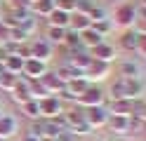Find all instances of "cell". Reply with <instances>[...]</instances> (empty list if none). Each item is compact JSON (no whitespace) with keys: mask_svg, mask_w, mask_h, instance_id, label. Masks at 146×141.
<instances>
[{"mask_svg":"<svg viewBox=\"0 0 146 141\" xmlns=\"http://www.w3.org/2000/svg\"><path fill=\"white\" fill-rule=\"evenodd\" d=\"M104 103H106V92L99 85H90L76 99V106H80V108H94V106H104Z\"/></svg>","mask_w":146,"mask_h":141,"instance_id":"1","label":"cell"},{"mask_svg":"<svg viewBox=\"0 0 146 141\" xmlns=\"http://www.w3.org/2000/svg\"><path fill=\"white\" fill-rule=\"evenodd\" d=\"M113 26L118 28H123V31H127V28H134V21H137V7L132 3H123L120 7L115 9V14H113Z\"/></svg>","mask_w":146,"mask_h":141,"instance_id":"2","label":"cell"},{"mask_svg":"<svg viewBox=\"0 0 146 141\" xmlns=\"http://www.w3.org/2000/svg\"><path fill=\"white\" fill-rule=\"evenodd\" d=\"M38 103H40V120H57L64 115V103L59 97H47Z\"/></svg>","mask_w":146,"mask_h":141,"instance_id":"3","label":"cell"},{"mask_svg":"<svg viewBox=\"0 0 146 141\" xmlns=\"http://www.w3.org/2000/svg\"><path fill=\"white\" fill-rule=\"evenodd\" d=\"M85 111V122L92 129H104L106 127V122H108V111L106 106H94V108H83Z\"/></svg>","mask_w":146,"mask_h":141,"instance_id":"4","label":"cell"},{"mask_svg":"<svg viewBox=\"0 0 146 141\" xmlns=\"http://www.w3.org/2000/svg\"><path fill=\"white\" fill-rule=\"evenodd\" d=\"M29 47H31V59H38V61H45V64H47L52 59V54H54V47L45 40V38H35V40H31Z\"/></svg>","mask_w":146,"mask_h":141,"instance_id":"5","label":"cell"},{"mask_svg":"<svg viewBox=\"0 0 146 141\" xmlns=\"http://www.w3.org/2000/svg\"><path fill=\"white\" fill-rule=\"evenodd\" d=\"M137 103H139V99L137 101H130V99H120V101H111L106 106L108 115H120V118H132L134 111H137Z\"/></svg>","mask_w":146,"mask_h":141,"instance_id":"6","label":"cell"},{"mask_svg":"<svg viewBox=\"0 0 146 141\" xmlns=\"http://www.w3.org/2000/svg\"><path fill=\"white\" fill-rule=\"evenodd\" d=\"M111 68H113V64H104V61H97L92 59V64L87 66V71H85V78L90 82H99V80H106L108 75H111Z\"/></svg>","mask_w":146,"mask_h":141,"instance_id":"7","label":"cell"},{"mask_svg":"<svg viewBox=\"0 0 146 141\" xmlns=\"http://www.w3.org/2000/svg\"><path fill=\"white\" fill-rule=\"evenodd\" d=\"M47 71H50V68H47V64H45V61H38V59H26V61H24L21 78H26V80H40Z\"/></svg>","mask_w":146,"mask_h":141,"instance_id":"8","label":"cell"},{"mask_svg":"<svg viewBox=\"0 0 146 141\" xmlns=\"http://www.w3.org/2000/svg\"><path fill=\"white\" fill-rule=\"evenodd\" d=\"M66 64L71 66V68H76V71H80V73H85V71H87V66L92 64V56H90L87 50H73V52H68V56H66Z\"/></svg>","mask_w":146,"mask_h":141,"instance_id":"9","label":"cell"},{"mask_svg":"<svg viewBox=\"0 0 146 141\" xmlns=\"http://www.w3.org/2000/svg\"><path fill=\"white\" fill-rule=\"evenodd\" d=\"M115 73L118 78H141V66L134 59H120L115 61Z\"/></svg>","mask_w":146,"mask_h":141,"instance_id":"10","label":"cell"},{"mask_svg":"<svg viewBox=\"0 0 146 141\" xmlns=\"http://www.w3.org/2000/svg\"><path fill=\"white\" fill-rule=\"evenodd\" d=\"M90 56L97 61H104V64H113L118 59V52H115V47L113 45H108V42H102V45H97L90 50Z\"/></svg>","mask_w":146,"mask_h":141,"instance_id":"11","label":"cell"},{"mask_svg":"<svg viewBox=\"0 0 146 141\" xmlns=\"http://www.w3.org/2000/svg\"><path fill=\"white\" fill-rule=\"evenodd\" d=\"M106 129L113 136H130V118H120V115H111L106 122Z\"/></svg>","mask_w":146,"mask_h":141,"instance_id":"12","label":"cell"},{"mask_svg":"<svg viewBox=\"0 0 146 141\" xmlns=\"http://www.w3.org/2000/svg\"><path fill=\"white\" fill-rule=\"evenodd\" d=\"M40 85L45 87V92L50 94V97H57V94H61L64 92V82L59 80V75L54 73V71H47L40 78Z\"/></svg>","mask_w":146,"mask_h":141,"instance_id":"13","label":"cell"},{"mask_svg":"<svg viewBox=\"0 0 146 141\" xmlns=\"http://www.w3.org/2000/svg\"><path fill=\"white\" fill-rule=\"evenodd\" d=\"M10 99L17 103V106H21V103H26V101L33 99V97H31V89H29V80H26V78H19L17 87L10 92Z\"/></svg>","mask_w":146,"mask_h":141,"instance_id":"14","label":"cell"},{"mask_svg":"<svg viewBox=\"0 0 146 141\" xmlns=\"http://www.w3.org/2000/svg\"><path fill=\"white\" fill-rule=\"evenodd\" d=\"M19 132V120L14 115H0V139L7 141Z\"/></svg>","mask_w":146,"mask_h":141,"instance_id":"15","label":"cell"},{"mask_svg":"<svg viewBox=\"0 0 146 141\" xmlns=\"http://www.w3.org/2000/svg\"><path fill=\"white\" fill-rule=\"evenodd\" d=\"M123 82H125V97L130 99V101L141 99V94H144V82H141V78H123Z\"/></svg>","mask_w":146,"mask_h":141,"instance_id":"16","label":"cell"},{"mask_svg":"<svg viewBox=\"0 0 146 141\" xmlns=\"http://www.w3.org/2000/svg\"><path fill=\"white\" fill-rule=\"evenodd\" d=\"M137 42H139V33H137L134 28L123 31L120 38H118V45H120L123 52H134V50H137Z\"/></svg>","mask_w":146,"mask_h":141,"instance_id":"17","label":"cell"},{"mask_svg":"<svg viewBox=\"0 0 146 141\" xmlns=\"http://www.w3.org/2000/svg\"><path fill=\"white\" fill-rule=\"evenodd\" d=\"M0 71L12 73V75H17V78H21V71H24V59H21V56H17V54H10V56H7V59L3 61Z\"/></svg>","mask_w":146,"mask_h":141,"instance_id":"18","label":"cell"},{"mask_svg":"<svg viewBox=\"0 0 146 141\" xmlns=\"http://www.w3.org/2000/svg\"><path fill=\"white\" fill-rule=\"evenodd\" d=\"M80 42H83V47H85V50L90 52V50H92V47H97V45L106 42V38H104V35H99V33L94 31V28L90 26L87 31H83V33H80Z\"/></svg>","mask_w":146,"mask_h":141,"instance_id":"19","label":"cell"},{"mask_svg":"<svg viewBox=\"0 0 146 141\" xmlns=\"http://www.w3.org/2000/svg\"><path fill=\"white\" fill-rule=\"evenodd\" d=\"M66 31L68 28H59V26H47V31H45V40H47L52 47L54 45H59V47H64V40H66Z\"/></svg>","mask_w":146,"mask_h":141,"instance_id":"20","label":"cell"},{"mask_svg":"<svg viewBox=\"0 0 146 141\" xmlns=\"http://www.w3.org/2000/svg\"><path fill=\"white\" fill-rule=\"evenodd\" d=\"M19 113H21V118H26L29 122L40 120V103L35 101V99H31V101H26V103L19 106Z\"/></svg>","mask_w":146,"mask_h":141,"instance_id":"21","label":"cell"},{"mask_svg":"<svg viewBox=\"0 0 146 141\" xmlns=\"http://www.w3.org/2000/svg\"><path fill=\"white\" fill-rule=\"evenodd\" d=\"M57 7L54 5V0H38V3H33L31 5V14L33 17H42V19H47L52 14V9Z\"/></svg>","mask_w":146,"mask_h":141,"instance_id":"22","label":"cell"},{"mask_svg":"<svg viewBox=\"0 0 146 141\" xmlns=\"http://www.w3.org/2000/svg\"><path fill=\"white\" fill-rule=\"evenodd\" d=\"M47 24H50V26H59V28H68V24H71V14H68V12H61V9L54 7L52 14L47 17Z\"/></svg>","mask_w":146,"mask_h":141,"instance_id":"23","label":"cell"},{"mask_svg":"<svg viewBox=\"0 0 146 141\" xmlns=\"http://www.w3.org/2000/svg\"><path fill=\"white\" fill-rule=\"evenodd\" d=\"M90 26H92V21H90L87 14H80V12H73V14H71L68 28H73V31H78V33H83V31H87Z\"/></svg>","mask_w":146,"mask_h":141,"instance_id":"24","label":"cell"},{"mask_svg":"<svg viewBox=\"0 0 146 141\" xmlns=\"http://www.w3.org/2000/svg\"><path fill=\"white\" fill-rule=\"evenodd\" d=\"M17 82H19V78H17V75L0 71V89H3V92H7V94H10V92L17 87Z\"/></svg>","mask_w":146,"mask_h":141,"instance_id":"25","label":"cell"},{"mask_svg":"<svg viewBox=\"0 0 146 141\" xmlns=\"http://www.w3.org/2000/svg\"><path fill=\"white\" fill-rule=\"evenodd\" d=\"M7 40L14 42V45H24V42H29V33L17 26V28H12V31H7Z\"/></svg>","mask_w":146,"mask_h":141,"instance_id":"26","label":"cell"},{"mask_svg":"<svg viewBox=\"0 0 146 141\" xmlns=\"http://www.w3.org/2000/svg\"><path fill=\"white\" fill-rule=\"evenodd\" d=\"M92 28H94L99 35H104V38H106V35L111 33L115 26H113V21H111V19H102V21H94V24H92Z\"/></svg>","mask_w":146,"mask_h":141,"instance_id":"27","label":"cell"},{"mask_svg":"<svg viewBox=\"0 0 146 141\" xmlns=\"http://www.w3.org/2000/svg\"><path fill=\"white\" fill-rule=\"evenodd\" d=\"M87 17H90V21H102V19H108V14H106V9L104 7H99V5H92V9L87 12Z\"/></svg>","mask_w":146,"mask_h":141,"instance_id":"28","label":"cell"},{"mask_svg":"<svg viewBox=\"0 0 146 141\" xmlns=\"http://www.w3.org/2000/svg\"><path fill=\"white\" fill-rule=\"evenodd\" d=\"M19 28H24V31L29 33V35H31V33H35V28H38V17H33V14H29V17H26L24 21L19 24Z\"/></svg>","mask_w":146,"mask_h":141,"instance_id":"29","label":"cell"},{"mask_svg":"<svg viewBox=\"0 0 146 141\" xmlns=\"http://www.w3.org/2000/svg\"><path fill=\"white\" fill-rule=\"evenodd\" d=\"M76 3H78V0H54L57 9H61V12H68V14L76 12Z\"/></svg>","mask_w":146,"mask_h":141,"instance_id":"30","label":"cell"},{"mask_svg":"<svg viewBox=\"0 0 146 141\" xmlns=\"http://www.w3.org/2000/svg\"><path fill=\"white\" fill-rule=\"evenodd\" d=\"M29 134H33L35 139H40L42 141V120H33V122H29Z\"/></svg>","mask_w":146,"mask_h":141,"instance_id":"31","label":"cell"},{"mask_svg":"<svg viewBox=\"0 0 146 141\" xmlns=\"http://www.w3.org/2000/svg\"><path fill=\"white\" fill-rule=\"evenodd\" d=\"M54 141H80V139H78L76 134H73L71 129H66V127H64V129L59 132V134L54 136Z\"/></svg>","mask_w":146,"mask_h":141,"instance_id":"32","label":"cell"},{"mask_svg":"<svg viewBox=\"0 0 146 141\" xmlns=\"http://www.w3.org/2000/svg\"><path fill=\"white\" fill-rule=\"evenodd\" d=\"M10 9H31V0H7Z\"/></svg>","mask_w":146,"mask_h":141,"instance_id":"33","label":"cell"},{"mask_svg":"<svg viewBox=\"0 0 146 141\" xmlns=\"http://www.w3.org/2000/svg\"><path fill=\"white\" fill-rule=\"evenodd\" d=\"M90 9H92V3H90V0H78L76 3V12H80V14H87Z\"/></svg>","mask_w":146,"mask_h":141,"instance_id":"34","label":"cell"},{"mask_svg":"<svg viewBox=\"0 0 146 141\" xmlns=\"http://www.w3.org/2000/svg\"><path fill=\"white\" fill-rule=\"evenodd\" d=\"M134 54H139V56H144V59H146V35H139V42H137Z\"/></svg>","mask_w":146,"mask_h":141,"instance_id":"35","label":"cell"},{"mask_svg":"<svg viewBox=\"0 0 146 141\" xmlns=\"http://www.w3.org/2000/svg\"><path fill=\"white\" fill-rule=\"evenodd\" d=\"M134 31L139 35H146V19H137L134 21Z\"/></svg>","mask_w":146,"mask_h":141,"instance_id":"36","label":"cell"},{"mask_svg":"<svg viewBox=\"0 0 146 141\" xmlns=\"http://www.w3.org/2000/svg\"><path fill=\"white\" fill-rule=\"evenodd\" d=\"M5 40H7V28H5L3 24H0V45H3Z\"/></svg>","mask_w":146,"mask_h":141,"instance_id":"37","label":"cell"},{"mask_svg":"<svg viewBox=\"0 0 146 141\" xmlns=\"http://www.w3.org/2000/svg\"><path fill=\"white\" fill-rule=\"evenodd\" d=\"M21 141H40V139H35L33 134H29V132H26V134H21Z\"/></svg>","mask_w":146,"mask_h":141,"instance_id":"38","label":"cell"},{"mask_svg":"<svg viewBox=\"0 0 146 141\" xmlns=\"http://www.w3.org/2000/svg\"><path fill=\"white\" fill-rule=\"evenodd\" d=\"M139 134H141V139H144V141H146V125H144V127H141V132H139Z\"/></svg>","mask_w":146,"mask_h":141,"instance_id":"39","label":"cell"},{"mask_svg":"<svg viewBox=\"0 0 146 141\" xmlns=\"http://www.w3.org/2000/svg\"><path fill=\"white\" fill-rule=\"evenodd\" d=\"M139 7H146V0H139Z\"/></svg>","mask_w":146,"mask_h":141,"instance_id":"40","label":"cell"},{"mask_svg":"<svg viewBox=\"0 0 146 141\" xmlns=\"http://www.w3.org/2000/svg\"><path fill=\"white\" fill-rule=\"evenodd\" d=\"M33 3H38V0H31V5H33Z\"/></svg>","mask_w":146,"mask_h":141,"instance_id":"41","label":"cell"},{"mask_svg":"<svg viewBox=\"0 0 146 141\" xmlns=\"http://www.w3.org/2000/svg\"><path fill=\"white\" fill-rule=\"evenodd\" d=\"M0 12H3V9H0Z\"/></svg>","mask_w":146,"mask_h":141,"instance_id":"42","label":"cell"},{"mask_svg":"<svg viewBox=\"0 0 146 141\" xmlns=\"http://www.w3.org/2000/svg\"><path fill=\"white\" fill-rule=\"evenodd\" d=\"M0 141H3V139H0Z\"/></svg>","mask_w":146,"mask_h":141,"instance_id":"43","label":"cell"}]
</instances>
